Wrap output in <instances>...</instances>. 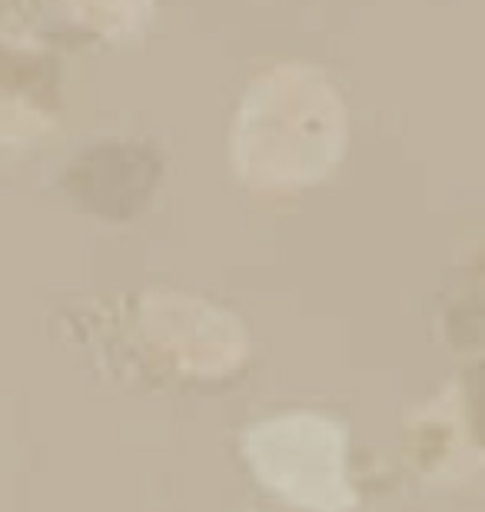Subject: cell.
<instances>
[{"label":"cell","instance_id":"obj_1","mask_svg":"<svg viewBox=\"0 0 485 512\" xmlns=\"http://www.w3.org/2000/svg\"><path fill=\"white\" fill-rule=\"evenodd\" d=\"M256 473L290 503L339 509L349 499L343 483V436L326 419L296 413L260 423L246 439Z\"/></svg>","mask_w":485,"mask_h":512}]
</instances>
